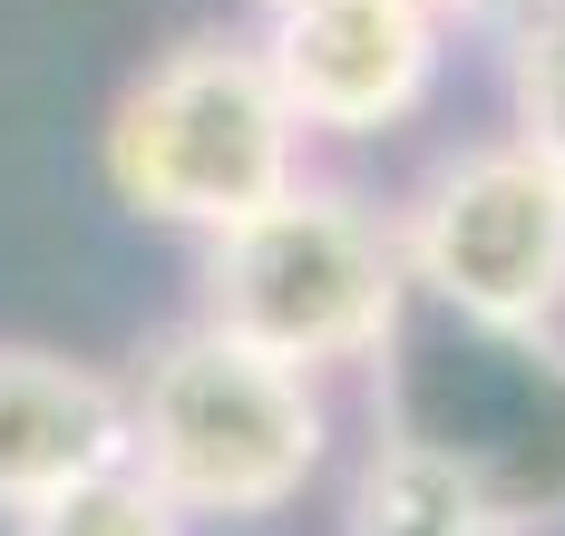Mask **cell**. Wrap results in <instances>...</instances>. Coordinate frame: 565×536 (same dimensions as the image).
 <instances>
[{
	"instance_id": "obj_4",
	"label": "cell",
	"mask_w": 565,
	"mask_h": 536,
	"mask_svg": "<svg viewBox=\"0 0 565 536\" xmlns=\"http://www.w3.org/2000/svg\"><path fill=\"white\" fill-rule=\"evenodd\" d=\"M409 302L468 332H556L565 322V176L526 137H478L439 157L391 215Z\"/></svg>"
},
{
	"instance_id": "obj_10",
	"label": "cell",
	"mask_w": 565,
	"mask_h": 536,
	"mask_svg": "<svg viewBox=\"0 0 565 536\" xmlns=\"http://www.w3.org/2000/svg\"><path fill=\"white\" fill-rule=\"evenodd\" d=\"M439 10H449V30H498V40H508L526 20H546L556 0H439Z\"/></svg>"
},
{
	"instance_id": "obj_5",
	"label": "cell",
	"mask_w": 565,
	"mask_h": 536,
	"mask_svg": "<svg viewBox=\"0 0 565 536\" xmlns=\"http://www.w3.org/2000/svg\"><path fill=\"white\" fill-rule=\"evenodd\" d=\"M254 40L302 137H391L439 88L449 10L439 0H292Z\"/></svg>"
},
{
	"instance_id": "obj_11",
	"label": "cell",
	"mask_w": 565,
	"mask_h": 536,
	"mask_svg": "<svg viewBox=\"0 0 565 536\" xmlns=\"http://www.w3.org/2000/svg\"><path fill=\"white\" fill-rule=\"evenodd\" d=\"M244 10H254V20H274V10H292V0H244Z\"/></svg>"
},
{
	"instance_id": "obj_2",
	"label": "cell",
	"mask_w": 565,
	"mask_h": 536,
	"mask_svg": "<svg viewBox=\"0 0 565 536\" xmlns=\"http://www.w3.org/2000/svg\"><path fill=\"white\" fill-rule=\"evenodd\" d=\"M117 390H127V459L195 527H274L332 459L322 380L225 342L215 322L157 332Z\"/></svg>"
},
{
	"instance_id": "obj_9",
	"label": "cell",
	"mask_w": 565,
	"mask_h": 536,
	"mask_svg": "<svg viewBox=\"0 0 565 536\" xmlns=\"http://www.w3.org/2000/svg\"><path fill=\"white\" fill-rule=\"evenodd\" d=\"M508 98H516V137L565 176V0L546 20L508 30Z\"/></svg>"
},
{
	"instance_id": "obj_1",
	"label": "cell",
	"mask_w": 565,
	"mask_h": 536,
	"mask_svg": "<svg viewBox=\"0 0 565 536\" xmlns=\"http://www.w3.org/2000/svg\"><path fill=\"white\" fill-rule=\"evenodd\" d=\"M195 322L312 380L391 361L409 332V264H399L391 215L351 185L292 176L274 205L205 235Z\"/></svg>"
},
{
	"instance_id": "obj_6",
	"label": "cell",
	"mask_w": 565,
	"mask_h": 536,
	"mask_svg": "<svg viewBox=\"0 0 565 536\" xmlns=\"http://www.w3.org/2000/svg\"><path fill=\"white\" fill-rule=\"evenodd\" d=\"M127 459V390L40 342H0V517Z\"/></svg>"
},
{
	"instance_id": "obj_8",
	"label": "cell",
	"mask_w": 565,
	"mask_h": 536,
	"mask_svg": "<svg viewBox=\"0 0 565 536\" xmlns=\"http://www.w3.org/2000/svg\"><path fill=\"white\" fill-rule=\"evenodd\" d=\"M10 527H20V536H195V517H185L137 459H117V469L68 478L58 497H40V507L10 517Z\"/></svg>"
},
{
	"instance_id": "obj_3",
	"label": "cell",
	"mask_w": 565,
	"mask_h": 536,
	"mask_svg": "<svg viewBox=\"0 0 565 536\" xmlns=\"http://www.w3.org/2000/svg\"><path fill=\"white\" fill-rule=\"evenodd\" d=\"M302 147L312 137L282 108L264 40L205 30V40H175L167 60H147L117 88L98 167H108V195L127 215L205 244V235H225L234 215L274 205L282 185L302 176Z\"/></svg>"
},
{
	"instance_id": "obj_7",
	"label": "cell",
	"mask_w": 565,
	"mask_h": 536,
	"mask_svg": "<svg viewBox=\"0 0 565 536\" xmlns=\"http://www.w3.org/2000/svg\"><path fill=\"white\" fill-rule=\"evenodd\" d=\"M351 536H536L478 469L429 449L419 429H381L361 487H351Z\"/></svg>"
}]
</instances>
